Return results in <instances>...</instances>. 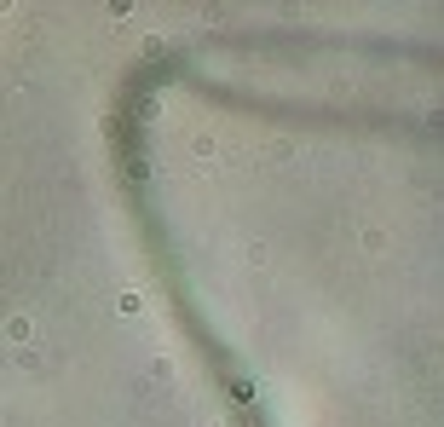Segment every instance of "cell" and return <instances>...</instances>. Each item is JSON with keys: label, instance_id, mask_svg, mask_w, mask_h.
<instances>
[{"label": "cell", "instance_id": "6da1fadb", "mask_svg": "<svg viewBox=\"0 0 444 427\" xmlns=\"http://www.w3.org/2000/svg\"><path fill=\"white\" fill-rule=\"evenodd\" d=\"M116 306H122V318H139V312H144V301H139L133 289H122V294H116Z\"/></svg>", "mask_w": 444, "mask_h": 427}]
</instances>
